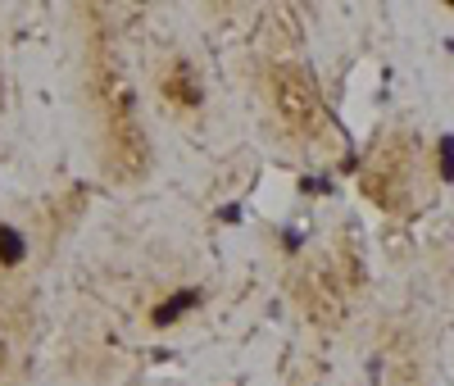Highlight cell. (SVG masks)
<instances>
[{"label":"cell","instance_id":"obj_1","mask_svg":"<svg viewBox=\"0 0 454 386\" xmlns=\"http://www.w3.org/2000/svg\"><path fill=\"white\" fill-rule=\"evenodd\" d=\"M87 109L96 123V150L100 164L114 182L137 186L155 169V150H150L145 123L132 73L123 68V55L114 46V36L96 23L87 36Z\"/></svg>","mask_w":454,"mask_h":386},{"label":"cell","instance_id":"obj_2","mask_svg":"<svg viewBox=\"0 0 454 386\" xmlns=\"http://www.w3.org/2000/svg\"><path fill=\"white\" fill-rule=\"evenodd\" d=\"M259 105L263 119L278 132L282 146L300 154H332L336 150V119L318 87V77L286 55H273L259 64Z\"/></svg>","mask_w":454,"mask_h":386},{"label":"cell","instance_id":"obj_3","mask_svg":"<svg viewBox=\"0 0 454 386\" xmlns=\"http://www.w3.org/2000/svg\"><path fill=\"white\" fill-rule=\"evenodd\" d=\"M419 141H413L404 128H387L372 141V150L359 164V186L364 196L387 209V214H413L419 209Z\"/></svg>","mask_w":454,"mask_h":386},{"label":"cell","instance_id":"obj_4","mask_svg":"<svg viewBox=\"0 0 454 386\" xmlns=\"http://www.w3.org/2000/svg\"><path fill=\"white\" fill-rule=\"evenodd\" d=\"M155 91H160V105L173 114L177 123H192L205 114V77L200 68L186 59V55H164L160 68H155Z\"/></svg>","mask_w":454,"mask_h":386},{"label":"cell","instance_id":"obj_5","mask_svg":"<svg viewBox=\"0 0 454 386\" xmlns=\"http://www.w3.org/2000/svg\"><path fill=\"white\" fill-rule=\"evenodd\" d=\"M382 377L387 386H427V364L419 355V341L400 323H391L382 336Z\"/></svg>","mask_w":454,"mask_h":386},{"label":"cell","instance_id":"obj_6","mask_svg":"<svg viewBox=\"0 0 454 386\" xmlns=\"http://www.w3.org/2000/svg\"><path fill=\"white\" fill-rule=\"evenodd\" d=\"M450 287H454V268H450Z\"/></svg>","mask_w":454,"mask_h":386}]
</instances>
